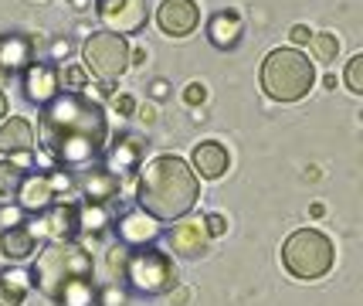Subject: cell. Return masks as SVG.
<instances>
[{
  "mask_svg": "<svg viewBox=\"0 0 363 306\" xmlns=\"http://www.w3.org/2000/svg\"><path fill=\"white\" fill-rule=\"evenodd\" d=\"M309 38H313V31H309L306 24H296V28H292V41H296V45H309Z\"/></svg>",
  "mask_w": 363,
  "mask_h": 306,
  "instance_id": "cell-32",
  "label": "cell"
},
{
  "mask_svg": "<svg viewBox=\"0 0 363 306\" xmlns=\"http://www.w3.org/2000/svg\"><path fill=\"white\" fill-rule=\"evenodd\" d=\"M309 48H313V55H316V62L330 65L336 62V51H340V41H336V34H313L309 38Z\"/></svg>",
  "mask_w": 363,
  "mask_h": 306,
  "instance_id": "cell-24",
  "label": "cell"
},
{
  "mask_svg": "<svg viewBox=\"0 0 363 306\" xmlns=\"http://www.w3.org/2000/svg\"><path fill=\"white\" fill-rule=\"evenodd\" d=\"M7 116V99H4V92H0V119Z\"/></svg>",
  "mask_w": 363,
  "mask_h": 306,
  "instance_id": "cell-35",
  "label": "cell"
},
{
  "mask_svg": "<svg viewBox=\"0 0 363 306\" xmlns=\"http://www.w3.org/2000/svg\"><path fill=\"white\" fill-rule=\"evenodd\" d=\"M24 96L38 102V106H48L55 96H62V82H58V68L45 62L28 65L24 72Z\"/></svg>",
  "mask_w": 363,
  "mask_h": 306,
  "instance_id": "cell-12",
  "label": "cell"
},
{
  "mask_svg": "<svg viewBox=\"0 0 363 306\" xmlns=\"http://www.w3.org/2000/svg\"><path fill=\"white\" fill-rule=\"evenodd\" d=\"M123 279L136 293L163 296V293L177 290V266L167 252H160L153 245H140V248H129L126 266H123Z\"/></svg>",
  "mask_w": 363,
  "mask_h": 306,
  "instance_id": "cell-6",
  "label": "cell"
},
{
  "mask_svg": "<svg viewBox=\"0 0 363 306\" xmlns=\"http://www.w3.org/2000/svg\"><path fill=\"white\" fill-rule=\"evenodd\" d=\"M116 231H119V242L126 248H140V245H153L160 235V222L150 218L143 208L126 211L119 222H116Z\"/></svg>",
  "mask_w": 363,
  "mask_h": 306,
  "instance_id": "cell-11",
  "label": "cell"
},
{
  "mask_svg": "<svg viewBox=\"0 0 363 306\" xmlns=\"http://www.w3.org/2000/svg\"><path fill=\"white\" fill-rule=\"evenodd\" d=\"M31 283L58 306H92V256L79 242H51L38 252L31 266Z\"/></svg>",
  "mask_w": 363,
  "mask_h": 306,
  "instance_id": "cell-2",
  "label": "cell"
},
{
  "mask_svg": "<svg viewBox=\"0 0 363 306\" xmlns=\"http://www.w3.org/2000/svg\"><path fill=\"white\" fill-rule=\"evenodd\" d=\"M143 160V140L140 136H123V140H116V146L109 150V167L116 177L119 174H126V170H136Z\"/></svg>",
  "mask_w": 363,
  "mask_h": 306,
  "instance_id": "cell-19",
  "label": "cell"
},
{
  "mask_svg": "<svg viewBox=\"0 0 363 306\" xmlns=\"http://www.w3.org/2000/svg\"><path fill=\"white\" fill-rule=\"evenodd\" d=\"M0 252H4L7 258H14V262L31 256L34 252V235L28 231V225L4 228V231H0Z\"/></svg>",
  "mask_w": 363,
  "mask_h": 306,
  "instance_id": "cell-21",
  "label": "cell"
},
{
  "mask_svg": "<svg viewBox=\"0 0 363 306\" xmlns=\"http://www.w3.org/2000/svg\"><path fill=\"white\" fill-rule=\"evenodd\" d=\"M126 256H129V248L126 245H116V248H112L109 252V269L116 275H123V266H126Z\"/></svg>",
  "mask_w": 363,
  "mask_h": 306,
  "instance_id": "cell-28",
  "label": "cell"
},
{
  "mask_svg": "<svg viewBox=\"0 0 363 306\" xmlns=\"http://www.w3.org/2000/svg\"><path fill=\"white\" fill-rule=\"evenodd\" d=\"M112 106H116L119 113H133V99H129V96H119L116 102H112Z\"/></svg>",
  "mask_w": 363,
  "mask_h": 306,
  "instance_id": "cell-33",
  "label": "cell"
},
{
  "mask_svg": "<svg viewBox=\"0 0 363 306\" xmlns=\"http://www.w3.org/2000/svg\"><path fill=\"white\" fill-rule=\"evenodd\" d=\"M207 34H211V45L214 48H235L238 41H241V17L231 14V11H221V14L211 17V24H207Z\"/></svg>",
  "mask_w": 363,
  "mask_h": 306,
  "instance_id": "cell-20",
  "label": "cell"
},
{
  "mask_svg": "<svg viewBox=\"0 0 363 306\" xmlns=\"http://www.w3.org/2000/svg\"><path fill=\"white\" fill-rule=\"evenodd\" d=\"M109 225V214L102 204H79V231H89V235H99L102 228Z\"/></svg>",
  "mask_w": 363,
  "mask_h": 306,
  "instance_id": "cell-23",
  "label": "cell"
},
{
  "mask_svg": "<svg viewBox=\"0 0 363 306\" xmlns=\"http://www.w3.org/2000/svg\"><path fill=\"white\" fill-rule=\"evenodd\" d=\"M95 300L102 306H126V293L119 290V286H106L102 293H95Z\"/></svg>",
  "mask_w": 363,
  "mask_h": 306,
  "instance_id": "cell-27",
  "label": "cell"
},
{
  "mask_svg": "<svg viewBox=\"0 0 363 306\" xmlns=\"http://www.w3.org/2000/svg\"><path fill=\"white\" fill-rule=\"evenodd\" d=\"M204 228H207V235L214 239V235H224V231H228V222H224L221 214H207V218H204Z\"/></svg>",
  "mask_w": 363,
  "mask_h": 306,
  "instance_id": "cell-30",
  "label": "cell"
},
{
  "mask_svg": "<svg viewBox=\"0 0 363 306\" xmlns=\"http://www.w3.org/2000/svg\"><path fill=\"white\" fill-rule=\"evenodd\" d=\"M65 82H68L72 89H85V68H82V65H72V68L65 72Z\"/></svg>",
  "mask_w": 363,
  "mask_h": 306,
  "instance_id": "cell-31",
  "label": "cell"
},
{
  "mask_svg": "<svg viewBox=\"0 0 363 306\" xmlns=\"http://www.w3.org/2000/svg\"><path fill=\"white\" fill-rule=\"evenodd\" d=\"M316 82L313 62L296 48H275L262 65V89L275 102H299Z\"/></svg>",
  "mask_w": 363,
  "mask_h": 306,
  "instance_id": "cell-4",
  "label": "cell"
},
{
  "mask_svg": "<svg viewBox=\"0 0 363 306\" xmlns=\"http://www.w3.org/2000/svg\"><path fill=\"white\" fill-rule=\"evenodd\" d=\"M24 225V208L21 204H0V228Z\"/></svg>",
  "mask_w": 363,
  "mask_h": 306,
  "instance_id": "cell-26",
  "label": "cell"
},
{
  "mask_svg": "<svg viewBox=\"0 0 363 306\" xmlns=\"http://www.w3.org/2000/svg\"><path fill=\"white\" fill-rule=\"evenodd\" d=\"M197 197H201V180L190 170L187 160H180L174 153H163L146 167H140L136 201L150 218H157V222L187 218L190 208L197 204Z\"/></svg>",
  "mask_w": 363,
  "mask_h": 306,
  "instance_id": "cell-3",
  "label": "cell"
},
{
  "mask_svg": "<svg viewBox=\"0 0 363 306\" xmlns=\"http://www.w3.org/2000/svg\"><path fill=\"white\" fill-rule=\"evenodd\" d=\"M79 187L89 204H106V201L116 197V191H119V177H116L112 170H106V167H89L79 177Z\"/></svg>",
  "mask_w": 363,
  "mask_h": 306,
  "instance_id": "cell-15",
  "label": "cell"
},
{
  "mask_svg": "<svg viewBox=\"0 0 363 306\" xmlns=\"http://www.w3.org/2000/svg\"><path fill=\"white\" fill-rule=\"evenodd\" d=\"M82 58H85V68L92 75H99L102 82H112L129 68V45H126V38H119V34H112V31H95L85 41Z\"/></svg>",
  "mask_w": 363,
  "mask_h": 306,
  "instance_id": "cell-7",
  "label": "cell"
},
{
  "mask_svg": "<svg viewBox=\"0 0 363 306\" xmlns=\"http://www.w3.org/2000/svg\"><path fill=\"white\" fill-rule=\"evenodd\" d=\"M7 82H11V72H7V68H4V65H0V89H4V85H7Z\"/></svg>",
  "mask_w": 363,
  "mask_h": 306,
  "instance_id": "cell-34",
  "label": "cell"
},
{
  "mask_svg": "<svg viewBox=\"0 0 363 306\" xmlns=\"http://www.w3.org/2000/svg\"><path fill=\"white\" fill-rule=\"evenodd\" d=\"M204 99H207L204 85H201V82H190L187 92H184V102H187V106H197V102H204Z\"/></svg>",
  "mask_w": 363,
  "mask_h": 306,
  "instance_id": "cell-29",
  "label": "cell"
},
{
  "mask_svg": "<svg viewBox=\"0 0 363 306\" xmlns=\"http://www.w3.org/2000/svg\"><path fill=\"white\" fill-rule=\"evenodd\" d=\"M333 258H336L333 242L316 228H299L282 245V266L296 279H306V283L323 279L333 269Z\"/></svg>",
  "mask_w": 363,
  "mask_h": 306,
  "instance_id": "cell-5",
  "label": "cell"
},
{
  "mask_svg": "<svg viewBox=\"0 0 363 306\" xmlns=\"http://www.w3.org/2000/svg\"><path fill=\"white\" fill-rule=\"evenodd\" d=\"M347 85L350 92H357V96L363 92V55H353L347 62Z\"/></svg>",
  "mask_w": 363,
  "mask_h": 306,
  "instance_id": "cell-25",
  "label": "cell"
},
{
  "mask_svg": "<svg viewBox=\"0 0 363 306\" xmlns=\"http://www.w3.org/2000/svg\"><path fill=\"white\" fill-rule=\"evenodd\" d=\"M17 204L24 211H31V214H41L55 204V187H51V177L48 174H24V184H21V191H17Z\"/></svg>",
  "mask_w": 363,
  "mask_h": 306,
  "instance_id": "cell-14",
  "label": "cell"
},
{
  "mask_svg": "<svg viewBox=\"0 0 363 306\" xmlns=\"http://www.w3.org/2000/svg\"><path fill=\"white\" fill-rule=\"evenodd\" d=\"M31 146H34V129L24 116H11V119L0 126V153H4L7 160L28 157Z\"/></svg>",
  "mask_w": 363,
  "mask_h": 306,
  "instance_id": "cell-13",
  "label": "cell"
},
{
  "mask_svg": "<svg viewBox=\"0 0 363 306\" xmlns=\"http://www.w3.org/2000/svg\"><path fill=\"white\" fill-rule=\"evenodd\" d=\"M31 58H34V41L28 34H7V38H0V65L7 72L28 68Z\"/></svg>",
  "mask_w": 363,
  "mask_h": 306,
  "instance_id": "cell-18",
  "label": "cell"
},
{
  "mask_svg": "<svg viewBox=\"0 0 363 306\" xmlns=\"http://www.w3.org/2000/svg\"><path fill=\"white\" fill-rule=\"evenodd\" d=\"M24 174H28V170H24L21 163H14V160H7V157H4V160H0V197H7V201L17 197L21 184H24Z\"/></svg>",
  "mask_w": 363,
  "mask_h": 306,
  "instance_id": "cell-22",
  "label": "cell"
},
{
  "mask_svg": "<svg viewBox=\"0 0 363 306\" xmlns=\"http://www.w3.org/2000/svg\"><path fill=\"white\" fill-rule=\"evenodd\" d=\"M109 123L102 106L79 92L55 96L41 113V143L58 167H92L106 153Z\"/></svg>",
  "mask_w": 363,
  "mask_h": 306,
  "instance_id": "cell-1",
  "label": "cell"
},
{
  "mask_svg": "<svg viewBox=\"0 0 363 306\" xmlns=\"http://www.w3.org/2000/svg\"><path fill=\"white\" fill-rule=\"evenodd\" d=\"M31 293V273L21 266L0 269V306H21Z\"/></svg>",
  "mask_w": 363,
  "mask_h": 306,
  "instance_id": "cell-17",
  "label": "cell"
},
{
  "mask_svg": "<svg viewBox=\"0 0 363 306\" xmlns=\"http://www.w3.org/2000/svg\"><path fill=\"white\" fill-rule=\"evenodd\" d=\"M228 170V150L218 140H207L194 150V174H201L204 180H218Z\"/></svg>",
  "mask_w": 363,
  "mask_h": 306,
  "instance_id": "cell-16",
  "label": "cell"
},
{
  "mask_svg": "<svg viewBox=\"0 0 363 306\" xmlns=\"http://www.w3.org/2000/svg\"><path fill=\"white\" fill-rule=\"evenodd\" d=\"M207 242H211V235H207V228H204V218H177L174 225H170V231H167L170 252L187 256V258L204 256Z\"/></svg>",
  "mask_w": 363,
  "mask_h": 306,
  "instance_id": "cell-9",
  "label": "cell"
},
{
  "mask_svg": "<svg viewBox=\"0 0 363 306\" xmlns=\"http://www.w3.org/2000/svg\"><path fill=\"white\" fill-rule=\"evenodd\" d=\"M99 17L106 24V31L112 34H140L150 21V11H146V0H99Z\"/></svg>",
  "mask_w": 363,
  "mask_h": 306,
  "instance_id": "cell-8",
  "label": "cell"
},
{
  "mask_svg": "<svg viewBox=\"0 0 363 306\" xmlns=\"http://www.w3.org/2000/svg\"><path fill=\"white\" fill-rule=\"evenodd\" d=\"M157 24L170 38H187L201 24V7L194 0H163L157 11Z\"/></svg>",
  "mask_w": 363,
  "mask_h": 306,
  "instance_id": "cell-10",
  "label": "cell"
}]
</instances>
